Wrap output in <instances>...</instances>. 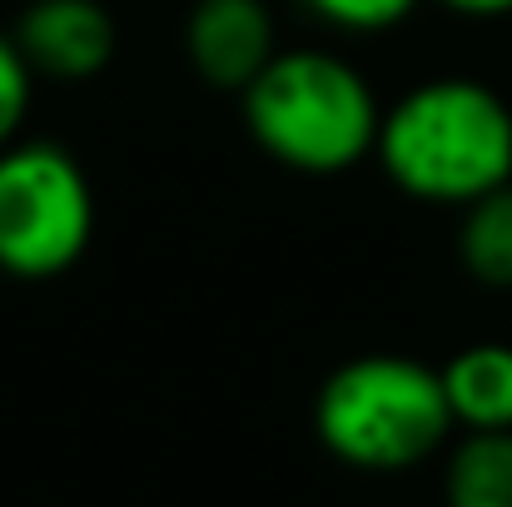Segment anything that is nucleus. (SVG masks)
<instances>
[{
	"label": "nucleus",
	"instance_id": "obj_1",
	"mask_svg": "<svg viewBox=\"0 0 512 507\" xmlns=\"http://www.w3.org/2000/svg\"><path fill=\"white\" fill-rule=\"evenodd\" d=\"M373 160L418 204L463 209L512 184V105L473 75H438L383 105Z\"/></svg>",
	"mask_w": 512,
	"mask_h": 507
},
{
	"label": "nucleus",
	"instance_id": "obj_2",
	"mask_svg": "<svg viewBox=\"0 0 512 507\" xmlns=\"http://www.w3.org/2000/svg\"><path fill=\"white\" fill-rule=\"evenodd\" d=\"M239 100L249 140L294 174H348L378 145L383 105L368 75L324 45L279 50Z\"/></svg>",
	"mask_w": 512,
	"mask_h": 507
},
{
	"label": "nucleus",
	"instance_id": "obj_3",
	"mask_svg": "<svg viewBox=\"0 0 512 507\" xmlns=\"http://www.w3.org/2000/svg\"><path fill=\"white\" fill-rule=\"evenodd\" d=\"M443 373L408 353H358L314 393V438L353 473H408L453 438Z\"/></svg>",
	"mask_w": 512,
	"mask_h": 507
},
{
	"label": "nucleus",
	"instance_id": "obj_4",
	"mask_svg": "<svg viewBox=\"0 0 512 507\" xmlns=\"http://www.w3.org/2000/svg\"><path fill=\"white\" fill-rule=\"evenodd\" d=\"M95 239V184L60 140H15L0 150V274L50 284L70 274Z\"/></svg>",
	"mask_w": 512,
	"mask_h": 507
},
{
	"label": "nucleus",
	"instance_id": "obj_5",
	"mask_svg": "<svg viewBox=\"0 0 512 507\" xmlns=\"http://www.w3.org/2000/svg\"><path fill=\"white\" fill-rule=\"evenodd\" d=\"M10 35L35 80L50 85L100 80L120 50V25L105 0H30Z\"/></svg>",
	"mask_w": 512,
	"mask_h": 507
},
{
	"label": "nucleus",
	"instance_id": "obj_6",
	"mask_svg": "<svg viewBox=\"0 0 512 507\" xmlns=\"http://www.w3.org/2000/svg\"><path fill=\"white\" fill-rule=\"evenodd\" d=\"M279 55V25L269 0H194L184 10V60L224 95H244Z\"/></svg>",
	"mask_w": 512,
	"mask_h": 507
},
{
	"label": "nucleus",
	"instance_id": "obj_7",
	"mask_svg": "<svg viewBox=\"0 0 512 507\" xmlns=\"http://www.w3.org/2000/svg\"><path fill=\"white\" fill-rule=\"evenodd\" d=\"M438 373L463 433H512V343H468Z\"/></svg>",
	"mask_w": 512,
	"mask_h": 507
},
{
	"label": "nucleus",
	"instance_id": "obj_8",
	"mask_svg": "<svg viewBox=\"0 0 512 507\" xmlns=\"http://www.w3.org/2000/svg\"><path fill=\"white\" fill-rule=\"evenodd\" d=\"M448 507H512V433H463L443 468Z\"/></svg>",
	"mask_w": 512,
	"mask_h": 507
},
{
	"label": "nucleus",
	"instance_id": "obj_9",
	"mask_svg": "<svg viewBox=\"0 0 512 507\" xmlns=\"http://www.w3.org/2000/svg\"><path fill=\"white\" fill-rule=\"evenodd\" d=\"M458 264L483 289H512V184L463 204Z\"/></svg>",
	"mask_w": 512,
	"mask_h": 507
},
{
	"label": "nucleus",
	"instance_id": "obj_10",
	"mask_svg": "<svg viewBox=\"0 0 512 507\" xmlns=\"http://www.w3.org/2000/svg\"><path fill=\"white\" fill-rule=\"evenodd\" d=\"M423 0H304V10L343 35H383L403 25Z\"/></svg>",
	"mask_w": 512,
	"mask_h": 507
},
{
	"label": "nucleus",
	"instance_id": "obj_11",
	"mask_svg": "<svg viewBox=\"0 0 512 507\" xmlns=\"http://www.w3.org/2000/svg\"><path fill=\"white\" fill-rule=\"evenodd\" d=\"M30 100H35V70L20 55L15 35L0 30V150L20 140L25 115H30Z\"/></svg>",
	"mask_w": 512,
	"mask_h": 507
},
{
	"label": "nucleus",
	"instance_id": "obj_12",
	"mask_svg": "<svg viewBox=\"0 0 512 507\" xmlns=\"http://www.w3.org/2000/svg\"><path fill=\"white\" fill-rule=\"evenodd\" d=\"M438 5L463 15V20H503V15H512V0H438Z\"/></svg>",
	"mask_w": 512,
	"mask_h": 507
}]
</instances>
